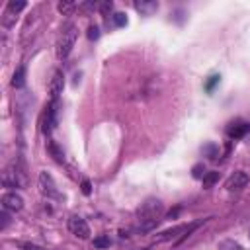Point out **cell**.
<instances>
[{"label":"cell","instance_id":"obj_1","mask_svg":"<svg viewBox=\"0 0 250 250\" xmlns=\"http://www.w3.org/2000/svg\"><path fill=\"white\" fill-rule=\"evenodd\" d=\"M76 37H78V29L74 23H66L61 33H59V39H57V57L62 61L70 55L74 43H76Z\"/></svg>","mask_w":250,"mask_h":250},{"label":"cell","instance_id":"obj_2","mask_svg":"<svg viewBox=\"0 0 250 250\" xmlns=\"http://www.w3.org/2000/svg\"><path fill=\"white\" fill-rule=\"evenodd\" d=\"M162 209L164 207H162V203L158 199H146L137 211V217L143 223V229H150L158 221V217L162 215Z\"/></svg>","mask_w":250,"mask_h":250},{"label":"cell","instance_id":"obj_3","mask_svg":"<svg viewBox=\"0 0 250 250\" xmlns=\"http://www.w3.org/2000/svg\"><path fill=\"white\" fill-rule=\"evenodd\" d=\"M2 182L6 188H23L25 186V172H21L16 164H12L10 168H6L4 176H2Z\"/></svg>","mask_w":250,"mask_h":250},{"label":"cell","instance_id":"obj_4","mask_svg":"<svg viewBox=\"0 0 250 250\" xmlns=\"http://www.w3.org/2000/svg\"><path fill=\"white\" fill-rule=\"evenodd\" d=\"M39 188H41V193L49 199H61V193L55 186V180L51 178V174L47 172H41L39 174Z\"/></svg>","mask_w":250,"mask_h":250},{"label":"cell","instance_id":"obj_5","mask_svg":"<svg viewBox=\"0 0 250 250\" xmlns=\"http://www.w3.org/2000/svg\"><path fill=\"white\" fill-rule=\"evenodd\" d=\"M68 230H70L74 236L82 238V240L90 238V227H88V223H86L82 217H78V215H72V217L68 219Z\"/></svg>","mask_w":250,"mask_h":250},{"label":"cell","instance_id":"obj_6","mask_svg":"<svg viewBox=\"0 0 250 250\" xmlns=\"http://www.w3.org/2000/svg\"><path fill=\"white\" fill-rule=\"evenodd\" d=\"M25 8V2H16V0H10L6 10H4V16H2V25L4 27H12L14 21H16V16L18 12H21Z\"/></svg>","mask_w":250,"mask_h":250},{"label":"cell","instance_id":"obj_7","mask_svg":"<svg viewBox=\"0 0 250 250\" xmlns=\"http://www.w3.org/2000/svg\"><path fill=\"white\" fill-rule=\"evenodd\" d=\"M246 184H248V174L242 172V170H238V172H234V174L225 182V188H227L229 191H238V189H242Z\"/></svg>","mask_w":250,"mask_h":250},{"label":"cell","instance_id":"obj_8","mask_svg":"<svg viewBox=\"0 0 250 250\" xmlns=\"http://www.w3.org/2000/svg\"><path fill=\"white\" fill-rule=\"evenodd\" d=\"M21 207H23V199L16 191H10V193L2 195V209L4 211H20Z\"/></svg>","mask_w":250,"mask_h":250},{"label":"cell","instance_id":"obj_9","mask_svg":"<svg viewBox=\"0 0 250 250\" xmlns=\"http://www.w3.org/2000/svg\"><path fill=\"white\" fill-rule=\"evenodd\" d=\"M62 78H64V76H62L61 70H55V72H53V78H51V84H49V92H51L53 102H57L59 94L62 92V86H64V80H62Z\"/></svg>","mask_w":250,"mask_h":250},{"label":"cell","instance_id":"obj_10","mask_svg":"<svg viewBox=\"0 0 250 250\" xmlns=\"http://www.w3.org/2000/svg\"><path fill=\"white\" fill-rule=\"evenodd\" d=\"M248 131H250V125L244 123V121H232V123L227 127V135H229L230 139H240V137H244Z\"/></svg>","mask_w":250,"mask_h":250},{"label":"cell","instance_id":"obj_11","mask_svg":"<svg viewBox=\"0 0 250 250\" xmlns=\"http://www.w3.org/2000/svg\"><path fill=\"white\" fill-rule=\"evenodd\" d=\"M135 10L141 12L143 16H150V14H154L158 10V4L154 0H137L135 2Z\"/></svg>","mask_w":250,"mask_h":250},{"label":"cell","instance_id":"obj_12","mask_svg":"<svg viewBox=\"0 0 250 250\" xmlns=\"http://www.w3.org/2000/svg\"><path fill=\"white\" fill-rule=\"evenodd\" d=\"M23 84H25V68H23V66H20V68L16 70V74H14L12 86H14V88H21Z\"/></svg>","mask_w":250,"mask_h":250},{"label":"cell","instance_id":"obj_13","mask_svg":"<svg viewBox=\"0 0 250 250\" xmlns=\"http://www.w3.org/2000/svg\"><path fill=\"white\" fill-rule=\"evenodd\" d=\"M109 244H111L109 234H100L98 238H94V246H96V248H107Z\"/></svg>","mask_w":250,"mask_h":250},{"label":"cell","instance_id":"obj_14","mask_svg":"<svg viewBox=\"0 0 250 250\" xmlns=\"http://www.w3.org/2000/svg\"><path fill=\"white\" fill-rule=\"evenodd\" d=\"M219 250H242V246L238 242H234V240H223L219 244Z\"/></svg>","mask_w":250,"mask_h":250},{"label":"cell","instance_id":"obj_15","mask_svg":"<svg viewBox=\"0 0 250 250\" xmlns=\"http://www.w3.org/2000/svg\"><path fill=\"white\" fill-rule=\"evenodd\" d=\"M57 8H59L61 14H70V12L76 8V4H74V2H59Z\"/></svg>","mask_w":250,"mask_h":250},{"label":"cell","instance_id":"obj_16","mask_svg":"<svg viewBox=\"0 0 250 250\" xmlns=\"http://www.w3.org/2000/svg\"><path fill=\"white\" fill-rule=\"evenodd\" d=\"M111 18H113V23H115L117 27H123V25H127V16H125L123 12H117V14H113Z\"/></svg>","mask_w":250,"mask_h":250},{"label":"cell","instance_id":"obj_17","mask_svg":"<svg viewBox=\"0 0 250 250\" xmlns=\"http://www.w3.org/2000/svg\"><path fill=\"white\" fill-rule=\"evenodd\" d=\"M217 180H219V172H211V174L203 176V186H205V188H209V186H213Z\"/></svg>","mask_w":250,"mask_h":250},{"label":"cell","instance_id":"obj_18","mask_svg":"<svg viewBox=\"0 0 250 250\" xmlns=\"http://www.w3.org/2000/svg\"><path fill=\"white\" fill-rule=\"evenodd\" d=\"M111 8H113V4H111L109 0H105V2H98V10H100L102 14H109Z\"/></svg>","mask_w":250,"mask_h":250},{"label":"cell","instance_id":"obj_19","mask_svg":"<svg viewBox=\"0 0 250 250\" xmlns=\"http://www.w3.org/2000/svg\"><path fill=\"white\" fill-rule=\"evenodd\" d=\"M203 152H207V154H209V158H217V154H219L217 146H213V145H207V146H203Z\"/></svg>","mask_w":250,"mask_h":250},{"label":"cell","instance_id":"obj_20","mask_svg":"<svg viewBox=\"0 0 250 250\" xmlns=\"http://www.w3.org/2000/svg\"><path fill=\"white\" fill-rule=\"evenodd\" d=\"M219 80H221V76H217V74H215V76H211V80L207 82V86H205V88H207V90L211 92V90H213V86H215V84H217Z\"/></svg>","mask_w":250,"mask_h":250},{"label":"cell","instance_id":"obj_21","mask_svg":"<svg viewBox=\"0 0 250 250\" xmlns=\"http://www.w3.org/2000/svg\"><path fill=\"white\" fill-rule=\"evenodd\" d=\"M193 176H195V178H203V176H205V168H203L201 164L195 166V168H193Z\"/></svg>","mask_w":250,"mask_h":250},{"label":"cell","instance_id":"obj_22","mask_svg":"<svg viewBox=\"0 0 250 250\" xmlns=\"http://www.w3.org/2000/svg\"><path fill=\"white\" fill-rule=\"evenodd\" d=\"M98 31H100V29H98L96 25H92V27L88 29V37H90V39H98V35H100Z\"/></svg>","mask_w":250,"mask_h":250},{"label":"cell","instance_id":"obj_23","mask_svg":"<svg viewBox=\"0 0 250 250\" xmlns=\"http://www.w3.org/2000/svg\"><path fill=\"white\" fill-rule=\"evenodd\" d=\"M21 248H23V250H45V248H41V246H37V244H21Z\"/></svg>","mask_w":250,"mask_h":250},{"label":"cell","instance_id":"obj_24","mask_svg":"<svg viewBox=\"0 0 250 250\" xmlns=\"http://www.w3.org/2000/svg\"><path fill=\"white\" fill-rule=\"evenodd\" d=\"M82 191H84L86 195L90 193V182H88V180H84V182H82Z\"/></svg>","mask_w":250,"mask_h":250},{"label":"cell","instance_id":"obj_25","mask_svg":"<svg viewBox=\"0 0 250 250\" xmlns=\"http://www.w3.org/2000/svg\"><path fill=\"white\" fill-rule=\"evenodd\" d=\"M0 219H2V229H4V227L8 225V215H6V211H4L2 215H0Z\"/></svg>","mask_w":250,"mask_h":250}]
</instances>
